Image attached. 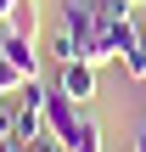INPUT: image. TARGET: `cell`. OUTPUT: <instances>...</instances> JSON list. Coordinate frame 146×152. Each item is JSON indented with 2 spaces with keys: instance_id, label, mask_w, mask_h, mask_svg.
<instances>
[{
  "instance_id": "cell-1",
  "label": "cell",
  "mask_w": 146,
  "mask_h": 152,
  "mask_svg": "<svg viewBox=\"0 0 146 152\" xmlns=\"http://www.w3.org/2000/svg\"><path fill=\"white\" fill-rule=\"evenodd\" d=\"M45 130H51V135H56L62 147L73 152L79 130H84V107H79V102H68L62 90H51V96H45Z\"/></svg>"
},
{
  "instance_id": "cell-2",
  "label": "cell",
  "mask_w": 146,
  "mask_h": 152,
  "mask_svg": "<svg viewBox=\"0 0 146 152\" xmlns=\"http://www.w3.org/2000/svg\"><path fill=\"white\" fill-rule=\"evenodd\" d=\"M56 90H62L68 102H79V107H84V102L96 96V68H90V62H62V79H56Z\"/></svg>"
},
{
  "instance_id": "cell-3",
  "label": "cell",
  "mask_w": 146,
  "mask_h": 152,
  "mask_svg": "<svg viewBox=\"0 0 146 152\" xmlns=\"http://www.w3.org/2000/svg\"><path fill=\"white\" fill-rule=\"evenodd\" d=\"M0 56H6L23 79H34V68H39V56H34V39H28V34H6V39H0Z\"/></svg>"
},
{
  "instance_id": "cell-4",
  "label": "cell",
  "mask_w": 146,
  "mask_h": 152,
  "mask_svg": "<svg viewBox=\"0 0 146 152\" xmlns=\"http://www.w3.org/2000/svg\"><path fill=\"white\" fill-rule=\"evenodd\" d=\"M6 28H11V34H28V39H39V6H34V0H23V6H17V17H11Z\"/></svg>"
},
{
  "instance_id": "cell-5",
  "label": "cell",
  "mask_w": 146,
  "mask_h": 152,
  "mask_svg": "<svg viewBox=\"0 0 146 152\" xmlns=\"http://www.w3.org/2000/svg\"><path fill=\"white\" fill-rule=\"evenodd\" d=\"M118 62H124V73H129V79H141V85H146V39H141V45H129Z\"/></svg>"
},
{
  "instance_id": "cell-6",
  "label": "cell",
  "mask_w": 146,
  "mask_h": 152,
  "mask_svg": "<svg viewBox=\"0 0 146 152\" xmlns=\"http://www.w3.org/2000/svg\"><path fill=\"white\" fill-rule=\"evenodd\" d=\"M51 56H56V62H79V34H68V28H62V34L51 39Z\"/></svg>"
},
{
  "instance_id": "cell-7",
  "label": "cell",
  "mask_w": 146,
  "mask_h": 152,
  "mask_svg": "<svg viewBox=\"0 0 146 152\" xmlns=\"http://www.w3.org/2000/svg\"><path fill=\"white\" fill-rule=\"evenodd\" d=\"M73 152H101V124L84 113V130H79V141H73Z\"/></svg>"
},
{
  "instance_id": "cell-8",
  "label": "cell",
  "mask_w": 146,
  "mask_h": 152,
  "mask_svg": "<svg viewBox=\"0 0 146 152\" xmlns=\"http://www.w3.org/2000/svg\"><path fill=\"white\" fill-rule=\"evenodd\" d=\"M23 85H28V79H23V73H17V68H11L6 56H0V90L11 96V90H23Z\"/></svg>"
},
{
  "instance_id": "cell-9",
  "label": "cell",
  "mask_w": 146,
  "mask_h": 152,
  "mask_svg": "<svg viewBox=\"0 0 146 152\" xmlns=\"http://www.w3.org/2000/svg\"><path fill=\"white\" fill-rule=\"evenodd\" d=\"M23 152H68L56 135H39V141H23Z\"/></svg>"
},
{
  "instance_id": "cell-10",
  "label": "cell",
  "mask_w": 146,
  "mask_h": 152,
  "mask_svg": "<svg viewBox=\"0 0 146 152\" xmlns=\"http://www.w3.org/2000/svg\"><path fill=\"white\" fill-rule=\"evenodd\" d=\"M17 6H23V0H0V23H11V17H17Z\"/></svg>"
},
{
  "instance_id": "cell-11",
  "label": "cell",
  "mask_w": 146,
  "mask_h": 152,
  "mask_svg": "<svg viewBox=\"0 0 146 152\" xmlns=\"http://www.w3.org/2000/svg\"><path fill=\"white\" fill-rule=\"evenodd\" d=\"M135 152H146V118H141V130H135Z\"/></svg>"
},
{
  "instance_id": "cell-12",
  "label": "cell",
  "mask_w": 146,
  "mask_h": 152,
  "mask_svg": "<svg viewBox=\"0 0 146 152\" xmlns=\"http://www.w3.org/2000/svg\"><path fill=\"white\" fill-rule=\"evenodd\" d=\"M0 152H23V147H17V141H0Z\"/></svg>"
},
{
  "instance_id": "cell-13",
  "label": "cell",
  "mask_w": 146,
  "mask_h": 152,
  "mask_svg": "<svg viewBox=\"0 0 146 152\" xmlns=\"http://www.w3.org/2000/svg\"><path fill=\"white\" fill-rule=\"evenodd\" d=\"M0 107H6V90H0Z\"/></svg>"
},
{
  "instance_id": "cell-14",
  "label": "cell",
  "mask_w": 146,
  "mask_h": 152,
  "mask_svg": "<svg viewBox=\"0 0 146 152\" xmlns=\"http://www.w3.org/2000/svg\"><path fill=\"white\" fill-rule=\"evenodd\" d=\"M129 6H146V0H129Z\"/></svg>"
},
{
  "instance_id": "cell-15",
  "label": "cell",
  "mask_w": 146,
  "mask_h": 152,
  "mask_svg": "<svg viewBox=\"0 0 146 152\" xmlns=\"http://www.w3.org/2000/svg\"><path fill=\"white\" fill-rule=\"evenodd\" d=\"M141 39H146V23H141Z\"/></svg>"
}]
</instances>
